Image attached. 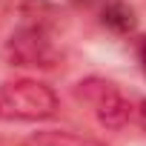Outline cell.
I'll list each match as a JSON object with an SVG mask.
<instances>
[{
	"label": "cell",
	"instance_id": "6da1fadb",
	"mask_svg": "<svg viewBox=\"0 0 146 146\" xmlns=\"http://www.w3.org/2000/svg\"><path fill=\"white\" fill-rule=\"evenodd\" d=\"M57 112V95L32 78L9 80L0 86V117L17 120V123H35L46 120Z\"/></svg>",
	"mask_w": 146,
	"mask_h": 146
},
{
	"label": "cell",
	"instance_id": "7a4b0ae2",
	"mask_svg": "<svg viewBox=\"0 0 146 146\" xmlns=\"http://www.w3.org/2000/svg\"><path fill=\"white\" fill-rule=\"evenodd\" d=\"M75 98L80 103H86L95 112L98 123L106 126V129H123L132 120V115H135L129 98L112 80H103V78H86V80H80L75 86Z\"/></svg>",
	"mask_w": 146,
	"mask_h": 146
},
{
	"label": "cell",
	"instance_id": "3957f363",
	"mask_svg": "<svg viewBox=\"0 0 146 146\" xmlns=\"http://www.w3.org/2000/svg\"><path fill=\"white\" fill-rule=\"evenodd\" d=\"M6 60L15 66H37V69H49L57 63V49L52 43V37L40 29V26H23L17 29L9 43H6Z\"/></svg>",
	"mask_w": 146,
	"mask_h": 146
},
{
	"label": "cell",
	"instance_id": "277c9868",
	"mask_svg": "<svg viewBox=\"0 0 146 146\" xmlns=\"http://www.w3.org/2000/svg\"><path fill=\"white\" fill-rule=\"evenodd\" d=\"M23 146H103L92 137L75 135V132H60V129H46V132H35L32 137L23 140Z\"/></svg>",
	"mask_w": 146,
	"mask_h": 146
},
{
	"label": "cell",
	"instance_id": "5b68a950",
	"mask_svg": "<svg viewBox=\"0 0 146 146\" xmlns=\"http://www.w3.org/2000/svg\"><path fill=\"white\" fill-rule=\"evenodd\" d=\"M100 20H103L106 29H112V32H117V35H126V32L135 29V12H132L126 3H120V0H112V3L103 6Z\"/></svg>",
	"mask_w": 146,
	"mask_h": 146
},
{
	"label": "cell",
	"instance_id": "8992f818",
	"mask_svg": "<svg viewBox=\"0 0 146 146\" xmlns=\"http://www.w3.org/2000/svg\"><path fill=\"white\" fill-rule=\"evenodd\" d=\"M137 123H140V129L146 132V100H140V106H137Z\"/></svg>",
	"mask_w": 146,
	"mask_h": 146
},
{
	"label": "cell",
	"instance_id": "52a82bcc",
	"mask_svg": "<svg viewBox=\"0 0 146 146\" xmlns=\"http://www.w3.org/2000/svg\"><path fill=\"white\" fill-rule=\"evenodd\" d=\"M140 63H143V69H146V40L140 43Z\"/></svg>",
	"mask_w": 146,
	"mask_h": 146
}]
</instances>
